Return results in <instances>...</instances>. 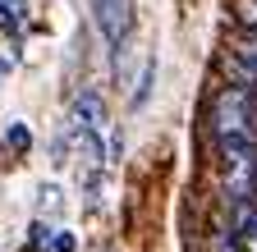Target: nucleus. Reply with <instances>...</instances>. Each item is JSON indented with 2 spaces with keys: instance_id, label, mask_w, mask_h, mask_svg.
Segmentation results:
<instances>
[{
  "instance_id": "5",
  "label": "nucleus",
  "mask_w": 257,
  "mask_h": 252,
  "mask_svg": "<svg viewBox=\"0 0 257 252\" xmlns=\"http://www.w3.org/2000/svg\"><path fill=\"white\" fill-rule=\"evenodd\" d=\"M230 10H234V19L248 28V33L257 37V0H230Z\"/></svg>"
},
{
  "instance_id": "8",
  "label": "nucleus",
  "mask_w": 257,
  "mask_h": 252,
  "mask_svg": "<svg viewBox=\"0 0 257 252\" xmlns=\"http://www.w3.org/2000/svg\"><path fill=\"white\" fill-rule=\"evenodd\" d=\"M55 197H60V193H55V188L46 183V188H42V211H51V206H55Z\"/></svg>"
},
{
  "instance_id": "3",
  "label": "nucleus",
  "mask_w": 257,
  "mask_h": 252,
  "mask_svg": "<svg viewBox=\"0 0 257 252\" xmlns=\"http://www.w3.org/2000/svg\"><path fill=\"white\" fill-rule=\"evenodd\" d=\"M92 14H96V28H101L110 51H119L134 37V5L128 0H92Z\"/></svg>"
},
{
  "instance_id": "7",
  "label": "nucleus",
  "mask_w": 257,
  "mask_h": 252,
  "mask_svg": "<svg viewBox=\"0 0 257 252\" xmlns=\"http://www.w3.org/2000/svg\"><path fill=\"white\" fill-rule=\"evenodd\" d=\"M28 142H32V133L23 129V124H10V133H5V147H10V151H19V147H28Z\"/></svg>"
},
{
  "instance_id": "1",
  "label": "nucleus",
  "mask_w": 257,
  "mask_h": 252,
  "mask_svg": "<svg viewBox=\"0 0 257 252\" xmlns=\"http://www.w3.org/2000/svg\"><path fill=\"white\" fill-rule=\"evenodd\" d=\"M211 129H216V142H257V101H252L248 87L230 83V87L216 92Z\"/></svg>"
},
{
  "instance_id": "4",
  "label": "nucleus",
  "mask_w": 257,
  "mask_h": 252,
  "mask_svg": "<svg viewBox=\"0 0 257 252\" xmlns=\"http://www.w3.org/2000/svg\"><path fill=\"white\" fill-rule=\"evenodd\" d=\"M234 78H239V87H257V37H243L239 46H234Z\"/></svg>"
},
{
  "instance_id": "2",
  "label": "nucleus",
  "mask_w": 257,
  "mask_h": 252,
  "mask_svg": "<svg viewBox=\"0 0 257 252\" xmlns=\"http://www.w3.org/2000/svg\"><path fill=\"white\" fill-rule=\"evenodd\" d=\"M106 101H101V92H78L74 97V106H69V138L83 147V156H87V165H96L101 161V133H106Z\"/></svg>"
},
{
  "instance_id": "6",
  "label": "nucleus",
  "mask_w": 257,
  "mask_h": 252,
  "mask_svg": "<svg viewBox=\"0 0 257 252\" xmlns=\"http://www.w3.org/2000/svg\"><path fill=\"white\" fill-rule=\"evenodd\" d=\"M74 247H78L74 229H55V234H51V243H46V252H74Z\"/></svg>"
}]
</instances>
